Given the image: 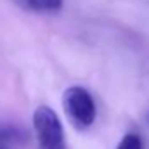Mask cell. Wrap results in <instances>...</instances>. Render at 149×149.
Here are the masks:
<instances>
[{"label":"cell","mask_w":149,"mask_h":149,"mask_svg":"<svg viewBox=\"0 0 149 149\" xmlns=\"http://www.w3.org/2000/svg\"><path fill=\"white\" fill-rule=\"evenodd\" d=\"M33 128L37 134L40 149H68L64 128L54 109L38 106L33 113Z\"/></svg>","instance_id":"obj_1"},{"label":"cell","mask_w":149,"mask_h":149,"mask_svg":"<svg viewBox=\"0 0 149 149\" xmlns=\"http://www.w3.org/2000/svg\"><path fill=\"white\" fill-rule=\"evenodd\" d=\"M63 106H64L68 118L71 120V123L80 130L88 128L95 121V114H97L95 102L90 92L85 90L83 87L74 85V87L66 88L63 95Z\"/></svg>","instance_id":"obj_2"},{"label":"cell","mask_w":149,"mask_h":149,"mask_svg":"<svg viewBox=\"0 0 149 149\" xmlns=\"http://www.w3.org/2000/svg\"><path fill=\"white\" fill-rule=\"evenodd\" d=\"M21 9L30 12H57L63 9V0H14Z\"/></svg>","instance_id":"obj_3"},{"label":"cell","mask_w":149,"mask_h":149,"mask_svg":"<svg viewBox=\"0 0 149 149\" xmlns=\"http://www.w3.org/2000/svg\"><path fill=\"white\" fill-rule=\"evenodd\" d=\"M28 135L24 130L17 128V127H10V125H0V142L2 144H19L23 141H26Z\"/></svg>","instance_id":"obj_4"},{"label":"cell","mask_w":149,"mask_h":149,"mask_svg":"<svg viewBox=\"0 0 149 149\" xmlns=\"http://www.w3.org/2000/svg\"><path fill=\"white\" fill-rule=\"evenodd\" d=\"M116 149H142V139L137 134H127Z\"/></svg>","instance_id":"obj_5"},{"label":"cell","mask_w":149,"mask_h":149,"mask_svg":"<svg viewBox=\"0 0 149 149\" xmlns=\"http://www.w3.org/2000/svg\"><path fill=\"white\" fill-rule=\"evenodd\" d=\"M0 149H9V146H7V144H2V142H0Z\"/></svg>","instance_id":"obj_6"},{"label":"cell","mask_w":149,"mask_h":149,"mask_svg":"<svg viewBox=\"0 0 149 149\" xmlns=\"http://www.w3.org/2000/svg\"><path fill=\"white\" fill-rule=\"evenodd\" d=\"M148 121H149V114H148Z\"/></svg>","instance_id":"obj_7"}]
</instances>
